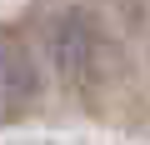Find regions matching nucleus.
<instances>
[{
  "label": "nucleus",
  "mask_w": 150,
  "mask_h": 145,
  "mask_svg": "<svg viewBox=\"0 0 150 145\" xmlns=\"http://www.w3.org/2000/svg\"><path fill=\"white\" fill-rule=\"evenodd\" d=\"M35 100V65L30 55L0 35V115H20Z\"/></svg>",
  "instance_id": "obj_1"
}]
</instances>
